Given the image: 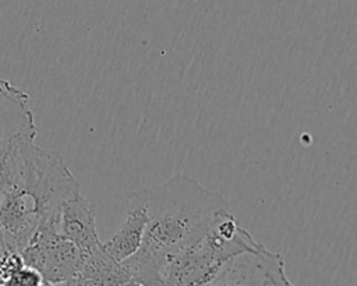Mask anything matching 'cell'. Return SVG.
Masks as SVG:
<instances>
[{
	"label": "cell",
	"mask_w": 357,
	"mask_h": 286,
	"mask_svg": "<svg viewBox=\"0 0 357 286\" xmlns=\"http://www.w3.org/2000/svg\"><path fill=\"white\" fill-rule=\"evenodd\" d=\"M78 194L79 183L59 152L35 145L33 138H15L0 158V233L7 248L21 253Z\"/></svg>",
	"instance_id": "1"
},
{
	"label": "cell",
	"mask_w": 357,
	"mask_h": 286,
	"mask_svg": "<svg viewBox=\"0 0 357 286\" xmlns=\"http://www.w3.org/2000/svg\"><path fill=\"white\" fill-rule=\"evenodd\" d=\"M145 193L148 220L142 243L121 262L130 285H163L167 259L199 240L227 202L181 173Z\"/></svg>",
	"instance_id": "2"
},
{
	"label": "cell",
	"mask_w": 357,
	"mask_h": 286,
	"mask_svg": "<svg viewBox=\"0 0 357 286\" xmlns=\"http://www.w3.org/2000/svg\"><path fill=\"white\" fill-rule=\"evenodd\" d=\"M261 246L225 208L199 240L167 259L163 285H211L229 258Z\"/></svg>",
	"instance_id": "3"
},
{
	"label": "cell",
	"mask_w": 357,
	"mask_h": 286,
	"mask_svg": "<svg viewBox=\"0 0 357 286\" xmlns=\"http://www.w3.org/2000/svg\"><path fill=\"white\" fill-rule=\"evenodd\" d=\"M25 265L35 268L43 285H71L82 262L78 247L56 232L53 225L42 226L22 248Z\"/></svg>",
	"instance_id": "4"
},
{
	"label": "cell",
	"mask_w": 357,
	"mask_h": 286,
	"mask_svg": "<svg viewBox=\"0 0 357 286\" xmlns=\"http://www.w3.org/2000/svg\"><path fill=\"white\" fill-rule=\"evenodd\" d=\"M211 285H293L284 272L280 253L269 251L264 244L229 258Z\"/></svg>",
	"instance_id": "5"
},
{
	"label": "cell",
	"mask_w": 357,
	"mask_h": 286,
	"mask_svg": "<svg viewBox=\"0 0 357 286\" xmlns=\"http://www.w3.org/2000/svg\"><path fill=\"white\" fill-rule=\"evenodd\" d=\"M20 137H36L33 113L29 107V95L0 78V158L8 145Z\"/></svg>",
	"instance_id": "6"
},
{
	"label": "cell",
	"mask_w": 357,
	"mask_h": 286,
	"mask_svg": "<svg viewBox=\"0 0 357 286\" xmlns=\"http://www.w3.org/2000/svg\"><path fill=\"white\" fill-rule=\"evenodd\" d=\"M53 227L63 237L74 243L82 255L102 244L96 232L95 212L88 200L81 194L61 205Z\"/></svg>",
	"instance_id": "7"
},
{
	"label": "cell",
	"mask_w": 357,
	"mask_h": 286,
	"mask_svg": "<svg viewBox=\"0 0 357 286\" xmlns=\"http://www.w3.org/2000/svg\"><path fill=\"white\" fill-rule=\"evenodd\" d=\"M146 193H131L126 197V219L117 232L103 243V248L117 261H124L141 246L146 226Z\"/></svg>",
	"instance_id": "8"
},
{
	"label": "cell",
	"mask_w": 357,
	"mask_h": 286,
	"mask_svg": "<svg viewBox=\"0 0 357 286\" xmlns=\"http://www.w3.org/2000/svg\"><path fill=\"white\" fill-rule=\"evenodd\" d=\"M71 285H130V275L123 262L114 259L103 248L102 243L84 254L79 269Z\"/></svg>",
	"instance_id": "9"
}]
</instances>
